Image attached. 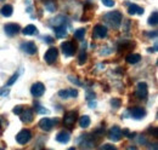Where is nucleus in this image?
I'll list each match as a JSON object with an SVG mask.
<instances>
[{
  "instance_id": "nucleus-1",
  "label": "nucleus",
  "mask_w": 158,
  "mask_h": 150,
  "mask_svg": "<svg viewBox=\"0 0 158 150\" xmlns=\"http://www.w3.org/2000/svg\"><path fill=\"white\" fill-rule=\"evenodd\" d=\"M103 22L110 27L117 29L122 23V14L119 11H111L103 15Z\"/></svg>"
},
{
  "instance_id": "nucleus-2",
  "label": "nucleus",
  "mask_w": 158,
  "mask_h": 150,
  "mask_svg": "<svg viewBox=\"0 0 158 150\" xmlns=\"http://www.w3.org/2000/svg\"><path fill=\"white\" fill-rule=\"evenodd\" d=\"M80 138H83V140H78L79 147L81 148V150H91L95 145V142L93 139V137L90 134H85L81 136Z\"/></svg>"
},
{
  "instance_id": "nucleus-3",
  "label": "nucleus",
  "mask_w": 158,
  "mask_h": 150,
  "mask_svg": "<svg viewBox=\"0 0 158 150\" xmlns=\"http://www.w3.org/2000/svg\"><path fill=\"white\" fill-rule=\"evenodd\" d=\"M77 117H78V112H76V110L68 112L63 116V124H64V126L68 127V128H72L73 125H74V122L77 121Z\"/></svg>"
},
{
  "instance_id": "nucleus-4",
  "label": "nucleus",
  "mask_w": 158,
  "mask_h": 150,
  "mask_svg": "<svg viewBox=\"0 0 158 150\" xmlns=\"http://www.w3.org/2000/svg\"><path fill=\"white\" fill-rule=\"evenodd\" d=\"M21 30V27L16 23H6L4 26V32L7 37H15L16 34H19Z\"/></svg>"
},
{
  "instance_id": "nucleus-5",
  "label": "nucleus",
  "mask_w": 158,
  "mask_h": 150,
  "mask_svg": "<svg viewBox=\"0 0 158 150\" xmlns=\"http://www.w3.org/2000/svg\"><path fill=\"white\" fill-rule=\"evenodd\" d=\"M31 138H32V133H31L29 130H22V131L19 132V134L16 136V140H17V143L21 144V145L27 144V143L31 140Z\"/></svg>"
},
{
  "instance_id": "nucleus-6",
  "label": "nucleus",
  "mask_w": 158,
  "mask_h": 150,
  "mask_svg": "<svg viewBox=\"0 0 158 150\" xmlns=\"http://www.w3.org/2000/svg\"><path fill=\"white\" fill-rule=\"evenodd\" d=\"M61 50L66 57H71L76 52V46L72 41H64L63 44H61Z\"/></svg>"
},
{
  "instance_id": "nucleus-7",
  "label": "nucleus",
  "mask_w": 158,
  "mask_h": 150,
  "mask_svg": "<svg viewBox=\"0 0 158 150\" xmlns=\"http://www.w3.org/2000/svg\"><path fill=\"white\" fill-rule=\"evenodd\" d=\"M147 94H148V89H147L146 82H139L136 90H135V96L139 99H145L147 97Z\"/></svg>"
},
{
  "instance_id": "nucleus-8",
  "label": "nucleus",
  "mask_w": 158,
  "mask_h": 150,
  "mask_svg": "<svg viewBox=\"0 0 158 150\" xmlns=\"http://www.w3.org/2000/svg\"><path fill=\"white\" fill-rule=\"evenodd\" d=\"M57 55H59L57 49H56V47H50V49L45 52V55H44V59H45V62H46V63L52 64V63L56 61Z\"/></svg>"
},
{
  "instance_id": "nucleus-9",
  "label": "nucleus",
  "mask_w": 158,
  "mask_h": 150,
  "mask_svg": "<svg viewBox=\"0 0 158 150\" xmlns=\"http://www.w3.org/2000/svg\"><path fill=\"white\" fill-rule=\"evenodd\" d=\"M21 49H22V51H24L27 55H35V53H37V46H35V44H34L33 41L22 42Z\"/></svg>"
},
{
  "instance_id": "nucleus-10",
  "label": "nucleus",
  "mask_w": 158,
  "mask_h": 150,
  "mask_svg": "<svg viewBox=\"0 0 158 150\" xmlns=\"http://www.w3.org/2000/svg\"><path fill=\"white\" fill-rule=\"evenodd\" d=\"M93 35L98 39H103L107 37V28L103 24H96L93 30Z\"/></svg>"
},
{
  "instance_id": "nucleus-11",
  "label": "nucleus",
  "mask_w": 158,
  "mask_h": 150,
  "mask_svg": "<svg viewBox=\"0 0 158 150\" xmlns=\"http://www.w3.org/2000/svg\"><path fill=\"white\" fill-rule=\"evenodd\" d=\"M122 128L118 127V126H113L110 131H108V138L113 142H118L119 139L122 138Z\"/></svg>"
},
{
  "instance_id": "nucleus-12",
  "label": "nucleus",
  "mask_w": 158,
  "mask_h": 150,
  "mask_svg": "<svg viewBox=\"0 0 158 150\" xmlns=\"http://www.w3.org/2000/svg\"><path fill=\"white\" fill-rule=\"evenodd\" d=\"M31 92H32V94H33L34 97H40V96H43V93L45 92V86H44V84H43V82H35V84L32 86Z\"/></svg>"
},
{
  "instance_id": "nucleus-13",
  "label": "nucleus",
  "mask_w": 158,
  "mask_h": 150,
  "mask_svg": "<svg viewBox=\"0 0 158 150\" xmlns=\"http://www.w3.org/2000/svg\"><path fill=\"white\" fill-rule=\"evenodd\" d=\"M129 112H130L131 117H134V119H136V120L142 119V117L146 115L145 109H143V108H141V107H134V108H133V109H130Z\"/></svg>"
},
{
  "instance_id": "nucleus-14",
  "label": "nucleus",
  "mask_w": 158,
  "mask_h": 150,
  "mask_svg": "<svg viewBox=\"0 0 158 150\" xmlns=\"http://www.w3.org/2000/svg\"><path fill=\"white\" fill-rule=\"evenodd\" d=\"M39 127L43 131H50L52 127H54V122L51 119H48V117H44L39 121Z\"/></svg>"
},
{
  "instance_id": "nucleus-15",
  "label": "nucleus",
  "mask_w": 158,
  "mask_h": 150,
  "mask_svg": "<svg viewBox=\"0 0 158 150\" xmlns=\"http://www.w3.org/2000/svg\"><path fill=\"white\" fill-rule=\"evenodd\" d=\"M20 116H21V120L23 122H31L33 120L34 114H33V112L31 109H23V112L20 114Z\"/></svg>"
},
{
  "instance_id": "nucleus-16",
  "label": "nucleus",
  "mask_w": 158,
  "mask_h": 150,
  "mask_svg": "<svg viewBox=\"0 0 158 150\" xmlns=\"http://www.w3.org/2000/svg\"><path fill=\"white\" fill-rule=\"evenodd\" d=\"M128 14L129 15H142L143 14V9L141 6L136 5V4H130L128 6Z\"/></svg>"
},
{
  "instance_id": "nucleus-17",
  "label": "nucleus",
  "mask_w": 158,
  "mask_h": 150,
  "mask_svg": "<svg viewBox=\"0 0 158 150\" xmlns=\"http://www.w3.org/2000/svg\"><path fill=\"white\" fill-rule=\"evenodd\" d=\"M54 30H55V34L56 37L62 39L67 35V28H66V24H61V26H57V27H54Z\"/></svg>"
},
{
  "instance_id": "nucleus-18",
  "label": "nucleus",
  "mask_w": 158,
  "mask_h": 150,
  "mask_svg": "<svg viewBox=\"0 0 158 150\" xmlns=\"http://www.w3.org/2000/svg\"><path fill=\"white\" fill-rule=\"evenodd\" d=\"M69 139H71V134H69V132L67 131H62L60 132L59 134L56 136V140L59 142V143H67V142H69Z\"/></svg>"
},
{
  "instance_id": "nucleus-19",
  "label": "nucleus",
  "mask_w": 158,
  "mask_h": 150,
  "mask_svg": "<svg viewBox=\"0 0 158 150\" xmlns=\"http://www.w3.org/2000/svg\"><path fill=\"white\" fill-rule=\"evenodd\" d=\"M125 61L129 64H136V63H139L141 61V56L139 53H129L127 56V58H125Z\"/></svg>"
},
{
  "instance_id": "nucleus-20",
  "label": "nucleus",
  "mask_w": 158,
  "mask_h": 150,
  "mask_svg": "<svg viewBox=\"0 0 158 150\" xmlns=\"http://www.w3.org/2000/svg\"><path fill=\"white\" fill-rule=\"evenodd\" d=\"M90 124H91V120L88 115H83L79 117V126L81 128H88L90 126Z\"/></svg>"
},
{
  "instance_id": "nucleus-21",
  "label": "nucleus",
  "mask_w": 158,
  "mask_h": 150,
  "mask_svg": "<svg viewBox=\"0 0 158 150\" xmlns=\"http://www.w3.org/2000/svg\"><path fill=\"white\" fill-rule=\"evenodd\" d=\"M23 34L24 35H35L38 34V29L34 24H28L24 29H23Z\"/></svg>"
},
{
  "instance_id": "nucleus-22",
  "label": "nucleus",
  "mask_w": 158,
  "mask_h": 150,
  "mask_svg": "<svg viewBox=\"0 0 158 150\" xmlns=\"http://www.w3.org/2000/svg\"><path fill=\"white\" fill-rule=\"evenodd\" d=\"M12 12H14V7L11 5H4L0 10V14L5 17H10L12 15Z\"/></svg>"
},
{
  "instance_id": "nucleus-23",
  "label": "nucleus",
  "mask_w": 158,
  "mask_h": 150,
  "mask_svg": "<svg viewBox=\"0 0 158 150\" xmlns=\"http://www.w3.org/2000/svg\"><path fill=\"white\" fill-rule=\"evenodd\" d=\"M66 17L64 16H62V15H60L57 17H55V18L51 19V23L54 24V27H57V26H61V24H66Z\"/></svg>"
},
{
  "instance_id": "nucleus-24",
  "label": "nucleus",
  "mask_w": 158,
  "mask_h": 150,
  "mask_svg": "<svg viewBox=\"0 0 158 150\" xmlns=\"http://www.w3.org/2000/svg\"><path fill=\"white\" fill-rule=\"evenodd\" d=\"M148 24H150V26H153V27L158 24V15L156 11H155L153 14H151V16H150V18H148Z\"/></svg>"
},
{
  "instance_id": "nucleus-25",
  "label": "nucleus",
  "mask_w": 158,
  "mask_h": 150,
  "mask_svg": "<svg viewBox=\"0 0 158 150\" xmlns=\"http://www.w3.org/2000/svg\"><path fill=\"white\" fill-rule=\"evenodd\" d=\"M84 37H85V29L84 28H79L74 32V38L77 40H83Z\"/></svg>"
},
{
  "instance_id": "nucleus-26",
  "label": "nucleus",
  "mask_w": 158,
  "mask_h": 150,
  "mask_svg": "<svg viewBox=\"0 0 158 150\" xmlns=\"http://www.w3.org/2000/svg\"><path fill=\"white\" fill-rule=\"evenodd\" d=\"M45 9H46L48 11H50V12H54L55 9H56V6L54 5L52 1H48V2H45Z\"/></svg>"
},
{
  "instance_id": "nucleus-27",
  "label": "nucleus",
  "mask_w": 158,
  "mask_h": 150,
  "mask_svg": "<svg viewBox=\"0 0 158 150\" xmlns=\"http://www.w3.org/2000/svg\"><path fill=\"white\" fill-rule=\"evenodd\" d=\"M111 105H112L114 109H118L119 107L122 105V102H120L119 98H113V99L111 101Z\"/></svg>"
},
{
  "instance_id": "nucleus-28",
  "label": "nucleus",
  "mask_w": 158,
  "mask_h": 150,
  "mask_svg": "<svg viewBox=\"0 0 158 150\" xmlns=\"http://www.w3.org/2000/svg\"><path fill=\"white\" fill-rule=\"evenodd\" d=\"M19 75H20L19 73H15V74L12 75V76H11L9 80H7V86H11V85H14V84L16 82V80L19 79Z\"/></svg>"
},
{
  "instance_id": "nucleus-29",
  "label": "nucleus",
  "mask_w": 158,
  "mask_h": 150,
  "mask_svg": "<svg viewBox=\"0 0 158 150\" xmlns=\"http://www.w3.org/2000/svg\"><path fill=\"white\" fill-rule=\"evenodd\" d=\"M79 64H84L85 61H86V52L85 51H81L80 55H79Z\"/></svg>"
},
{
  "instance_id": "nucleus-30",
  "label": "nucleus",
  "mask_w": 158,
  "mask_h": 150,
  "mask_svg": "<svg viewBox=\"0 0 158 150\" xmlns=\"http://www.w3.org/2000/svg\"><path fill=\"white\" fill-rule=\"evenodd\" d=\"M34 107H35L37 112H39V114H46V112H49V110H48L46 108H43V107L39 105V104H37V105H34Z\"/></svg>"
},
{
  "instance_id": "nucleus-31",
  "label": "nucleus",
  "mask_w": 158,
  "mask_h": 150,
  "mask_svg": "<svg viewBox=\"0 0 158 150\" xmlns=\"http://www.w3.org/2000/svg\"><path fill=\"white\" fill-rule=\"evenodd\" d=\"M59 96L61 98H68L69 97V91L68 90H61V91H59Z\"/></svg>"
},
{
  "instance_id": "nucleus-32",
  "label": "nucleus",
  "mask_w": 158,
  "mask_h": 150,
  "mask_svg": "<svg viewBox=\"0 0 158 150\" xmlns=\"http://www.w3.org/2000/svg\"><path fill=\"white\" fill-rule=\"evenodd\" d=\"M101 1L107 7H113V5H114V0H101Z\"/></svg>"
},
{
  "instance_id": "nucleus-33",
  "label": "nucleus",
  "mask_w": 158,
  "mask_h": 150,
  "mask_svg": "<svg viewBox=\"0 0 158 150\" xmlns=\"http://www.w3.org/2000/svg\"><path fill=\"white\" fill-rule=\"evenodd\" d=\"M100 149L101 150H117V148L113 147V145H111V144H105V145H102Z\"/></svg>"
},
{
  "instance_id": "nucleus-34",
  "label": "nucleus",
  "mask_w": 158,
  "mask_h": 150,
  "mask_svg": "<svg viewBox=\"0 0 158 150\" xmlns=\"http://www.w3.org/2000/svg\"><path fill=\"white\" fill-rule=\"evenodd\" d=\"M23 109H24V108H23L22 105H17V107L14 108V114H15V115H20L21 112H23Z\"/></svg>"
},
{
  "instance_id": "nucleus-35",
  "label": "nucleus",
  "mask_w": 158,
  "mask_h": 150,
  "mask_svg": "<svg viewBox=\"0 0 158 150\" xmlns=\"http://www.w3.org/2000/svg\"><path fill=\"white\" fill-rule=\"evenodd\" d=\"M68 79H69L71 81H73V84H76V85H78V86H83V84L79 81L77 77H73V76H68Z\"/></svg>"
},
{
  "instance_id": "nucleus-36",
  "label": "nucleus",
  "mask_w": 158,
  "mask_h": 150,
  "mask_svg": "<svg viewBox=\"0 0 158 150\" xmlns=\"http://www.w3.org/2000/svg\"><path fill=\"white\" fill-rule=\"evenodd\" d=\"M122 134H124V136H127V137H129V138H133V137H134V133H133V134H130L128 128H124V130H122Z\"/></svg>"
},
{
  "instance_id": "nucleus-37",
  "label": "nucleus",
  "mask_w": 158,
  "mask_h": 150,
  "mask_svg": "<svg viewBox=\"0 0 158 150\" xmlns=\"http://www.w3.org/2000/svg\"><path fill=\"white\" fill-rule=\"evenodd\" d=\"M94 98H95V94H94V92L88 91V93H86V99H88V101H91V99H94Z\"/></svg>"
},
{
  "instance_id": "nucleus-38",
  "label": "nucleus",
  "mask_w": 158,
  "mask_h": 150,
  "mask_svg": "<svg viewBox=\"0 0 158 150\" xmlns=\"http://www.w3.org/2000/svg\"><path fill=\"white\" fill-rule=\"evenodd\" d=\"M68 91H69V97H77V96H78V91H77V90L71 89V90H68Z\"/></svg>"
},
{
  "instance_id": "nucleus-39",
  "label": "nucleus",
  "mask_w": 158,
  "mask_h": 150,
  "mask_svg": "<svg viewBox=\"0 0 158 150\" xmlns=\"http://www.w3.org/2000/svg\"><path fill=\"white\" fill-rule=\"evenodd\" d=\"M7 94H9V90L6 87H4V89L0 90V96H7Z\"/></svg>"
},
{
  "instance_id": "nucleus-40",
  "label": "nucleus",
  "mask_w": 158,
  "mask_h": 150,
  "mask_svg": "<svg viewBox=\"0 0 158 150\" xmlns=\"http://www.w3.org/2000/svg\"><path fill=\"white\" fill-rule=\"evenodd\" d=\"M89 107H90V108H95V107H96V102H95L94 99L89 101Z\"/></svg>"
},
{
  "instance_id": "nucleus-41",
  "label": "nucleus",
  "mask_w": 158,
  "mask_h": 150,
  "mask_svg": "<svg viewBox=\"0 0 158 150\" xmlns=\"http://www.w3.org/2000/svg\"><path fill=\"white\" fill-rule=\"evenodd\" d=\"M148 34H150V35H148L150 38H156V37H157V32H153V33H148Z\"/></svg>"
},
{
  "instance_id": "nucleus-42",
  "label": "nucleus",
  "mask_w": 158,
  "mask_h": 150,
  "mask_svg": "<svg viewBox=\"0 0 158 150\" xmlns=\"http://www.w3.org/2000/svg\"><path fill=\"white\" fill-rule=\"evenodd\" d=\"M127 150H138V148H136V147H134V145H131V147H128Z\"/></svg>"
},
{
  "instance_id": "nucleus-43",
  "label": "nucleus",
  "mask_w": 158,
  "mask_h": 150,
  "mask_svg": "<svg viewBox=\"0 0 158 150\" xmlns=\"http://www.w3.org/2000/svg\"><path fill=\"white\" fill-rule=\"evenodd\" d=\"M68 150H76V149H74V148H69Z\"/></svg>"
},
{
  "instance_id": "nucleus-44",
  "label": "nucleus",
  "mask_w": 158,
  "mask_h": 150,
  "mask_svg": "<svg viewBox=\"0 0 158 150\" xmlns=\"http://www.w3.org/2000/svg\"><path fill=\"white\" fill-rule=\"evenodd\" d=\"M0 127H1V121H0Z\"/></svg>"
},
{
  "instance_id": "nucleus-45",
  "label": "nucleus",
  "mask_w": 158,
  "mask_h": 150,
  "mask_svg": "<svg viewBox=\"0 0 158 150\" xmlns=\"http://www.w3.org/2000/svg\"><path fill=\"white\" fill-rule=\"evenodd\" d=\"M0 150H4V149H0Z\"/></svg>"
}]
</instances>
